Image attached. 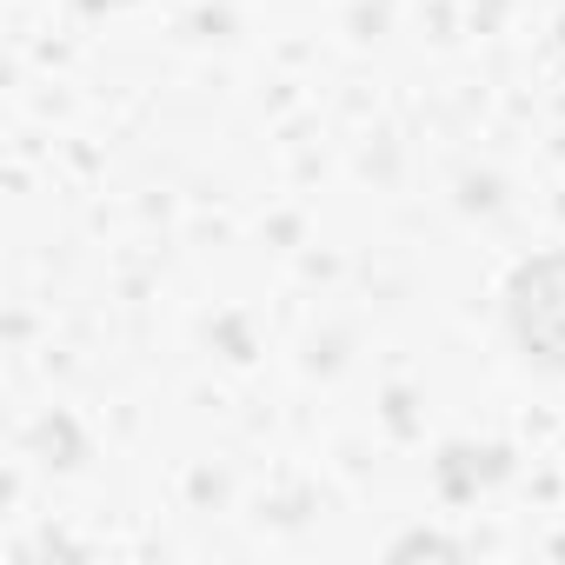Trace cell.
Returning <instances> with one entry per match:
<instances>
[{
	"mask_svg": "<svg viewBox=\"0 0 565 565\" xmlns=\"http://www.w3.org/2000/svg\"><path fill=\"white\" fill-rule=\"evenodd\" d=\"M505 313H512V333H519L525 360L565 366V253L539 259V266H519Z\"/></svg>",
	"mask_w": 565,
	"mask_h": 565,
	"instance_id": "obj_1",
	"label": "cell"
}]
</instances>
